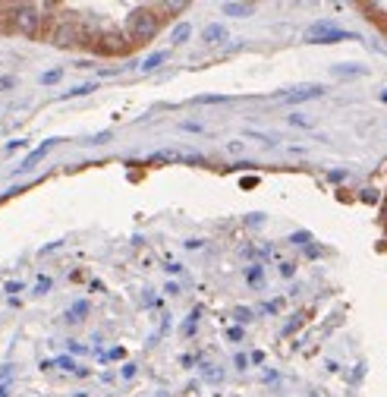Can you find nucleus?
<instances>
[{
  "label": "nucleus",
  "mask_w": 387,
  "mask_h": 397,
  "mask_svg": "<svg viewBox=\"0 0 387 397\" xmlns=\"http://www.w3.org/2000/svg\"><path fill=\"white\" fill-rule=\"evenodd\" d=\"M89 32H92V28L85 26V22H82L76 13H57L48 42L57 44V48H76V44L89 42Z\"/></svg>",
  "instance_id": "f257e3e1"
},
{
  "label": "nucleus",
  "mask_w": 387,
  "mask_h": 397,
  "mask_svg": "<svg viewBox=\"0 0 387 397\" xmlns=\"http://www.w3.org/2000/svg\"><path fill=\"white\" fill-rule=\"evenodd\" d=\"M41 22H44V7H35V3H13V10H10V28L19 32L22 38L41 42Z\"/></svg>",
  "instance_id": "f03ea898"
},
{
  "label": "nucleus",
  "mask_w": 387,
  "mask_h": 397,
  "mask_svg": "<svg viewBox=\"0 0 387 397\" xmlns=\"http://www.w3.org/2000/svg\"><path fill=\"white\" fill-rule=\"evenodd\" d=\"M161 16H157V10L155 7H142V10H136V13L129 16V22H126V35H129V48H136V44H145V42H151L157 35V28H161Z\"/></svg>",
  "instance_id": "7ed1b4c3"
},
{
  "label": "nucleus",
  "mask_w": 387,
  "mask_h": 397,
  "mask_svg": "<svg viewBox=\"0 0 387 397\" xmlns=\"http://www.w3.org/2000/svg\"><path fill=\"white\" fill-rule=\"evenodd\" d=\"M306 42L312 44H337V42H359L356 32H343V28H334L331 22H315L312 28L306 32Z\"/></svg>",
  "instance_id": "20e7f679"
},
{
  "label": "nucleus",
  "mask_w": 387,
  "mask_h": 397,
  "mask_svg": "<svg viewBox=\"0 0 387 397\" xmlns=\"http://www.w3.org/2000/svg\"><path fill=\"white\" fill-rule=\"evenodd\" d=\"M54 142H57V139H48V142H44V145H38V149H35L32 155H28L26 161H22V164H19V171H16V174H28L35 164H38V161H44V155H48V151L54 149Z\"/></svg>",
  "instance_id": "39448f33"
},
{
  "label": "nucleus",
  "mask_w": 387,
  "mask_h": 397,
  "mask_svg": "<svg viewBox=\"0 0 387 397\" xmlns=\"http://www.w3.org/2000/svg\"><path fill=\"white\" fill-rule=\"evenodd\" d=\"M325 95V89L321 85H306V89H299V92H293V95H286L284 101L286 104H299V101H309V98H321Z\"/></svg>",
  "instance_id": "423d86ee"
},
{
  "label": "nucleus",
  "mask_w": 387,
  "mask_h": 397,
  "mask_svg": "<svg viewBox=\"0 0 387 397\" xmlns=\"http://www.w3.org/2000/svg\"><path fill=\"white\" fill-rule=\"evenodd\" d=\"M224 38H227V28L221 26V22H214V26H208L202 32V42L205 44H218V42H224Z\"/></svg>",
  "instance_id": "0eeeda50"
},
{
  "label": "nucleus",
  "mask_w": 387,
  "mask_h": 397,
  "mask_svg": "<svg viewBox=\"0 0 387 397\" xmlns=\"http://www.w3.org/2000/svg\"><path fill=\"white\" fill-rule=\"evenodd\" d=\"M252 3H221V13L224 16H249L252 13Z\"/></svg>",
  "instance_id": "6e6552de"
},
{
  "label": "nucleus",
  "mask_w": 387,
  "mask_h": 397,
  "mask_svg": "<svg viewBox=\"0 0 387 397\" xmlns=\"http://www.w3.org/2000/svg\"><path fill=\"white\" fill-rule=\"evenodd\" d=\"M85 312H89V303H85V300H76L73 306H69L67 319H69V322H82V315H85Z\"/></svg>",
  "instance_id": "1a4fd4ad"
},
{
  "label": "nucleus",
  "mask_w": 387,
  "mask_h": 397,
  "mask_svg": "<svg viewBox=\"0 0 387 397\" xmlns=\"http://www.w3.org/2000/svg\"><path fill=\"white\" fill-rule=\"evenodd\" d=\"M164 60H167V51H155V54H151V57H145L142 69H145V73H151V69H157Z\"/></svg>",
  "instance_id": "9d476101"
},
{
  "label": "nucleus",
  "mask_w": 387,
  "mask_h": 397,
  "mask_svg": "<svg viewBox=\"0 0 387 397\" xmlns=\"http://www.w3.org/2000/svg\"><path fill=\"white\" fill-rule=\"evenodd\" d=\"M189 35H192V26H189V22H180V26L173 28V35H170V42H173V44H183Z\"/></svg>",
  "instance_id": "9b49d317"
},
{
  "label": "nucleus",
  "mask_w": 387,
  "mask_h": 397,
  "mask_svg": "<svg viewBox=\"0 0 387 397\" xmlns=\"http://www.w3.org/2000/svg\"><path fill=\"white\" fill-rule=\"evenodd\" d=\"M366 69L362 67H347V63H340V67H334V76H362Z\"/></svg>",
  "instance_id": "f8f14e48"
},
{
  "label": "nucleus",
  "mask_w": 387,
  "mask_h": 397,
  "mask_svg": "<svg viewBox=\"0 0 387 397\" xmlns=\"http://www.w3.org/2000/svg\"><path fill=\"white\" fill-rule=\"evenodd\" d=\"M60 76H63V69H48V73H41V85H54V83H60Z\"/></svg>",
  "instance_id": "ddd939ff"
},
{
  "label": "nucleus",
  "mask_w": 387,
  "mask_h": 397,
  "mask_svg": "<svg viewBox=\"0 0 387 397\" xmlns=\"http://www.w3.org/2000/svg\"><path fill=\"white\" fill-rule=\"evenodd\" d=\"M89 92H95V85H79V89H69L67 98H82V95H89Z\"/></svg>",
  "instance_id": "4468645a"
},
{
  "label": "nucleus",
  "mask_w": 387,
  "mask_h": 397,
  "mask_svg": "<svg viewBox=\"0 0 387 397\" xmlns=\"http://www.w3.org/2000/svg\"><path fill=\"white\" fill-rule=\"evenodd\" d=\"M16 89V76H0V92Z\"/></svg>",
  "instance_id": "2eb2a0df"
},
{
  "label": "nucleus",
  "mask_w": 387,
  "mask_h": 397,
  "mask_svg": "<svg viewBox=\"0 0 387 397\" xmlns=\"http://www.w3.org/2000/svg\"><path fill=\"white\" fill-rule=\"evenodd\" d=\"M246 281H249L252 287H255V284L261 281V268H258V265H255V268H249V274H246Z\"/></svg>",
  "instance_id": "dca6fc26"
},
{
  "label": "nucleus",
  "mask_w": 387,
  "mask_h": 397,
  "mask_svg": "<svg viewBox=\"0 0 387 397\" xmlns=\"http://www.w3.org/2000/svg\"><path fill=\"white\" fill-rule=\"evenodd\" d=\"M290 124H293V126H312V124H309V120H306V117H302V114H293V117H290Z\"/></svg>",
  "instance_id": "f3484780"
},
{
  "label": "nucleus",
  "mask_w": 387,
  "mask_h": 397,
  "mask_svg": "<svg viewBox=\"0 0 387 397\" xmlns=\"http://www.w3.org/2000/svg\"><path fill=\"white\" fill-rule=\"evenodd\" d=\"M57 366H60V369H76V363H73V360H67V356H60V360H57Z\"/></svg>",
  "instance_id": "a211bd4d"
},
{
  "label": "nucleus",
  "mask_w": 387,
  "mask_h": 397,
  "mask_svg": "<svg viewBox=\"0 0 387 397\" xmlns=\"http://www.w3.org/2000/svg\"><path fill=\"white\" fill-rule=\"evenodd\" d=\"M7 294H22V284L19 281H7Z\"/></svg>",
  "instance_id": "6ab92c4d"
},
{
  "label": "nucleus",
  "mask_w": 387,
  "mask_h": 397,
  "mask_svg": "<svg viewBox=\"0 0 387 397\" xmlns=\"http://www.w3.org/2000/svg\"><path fill=\"white\" fill-rule=\"evenodd\" d=\"M48 290H51V278H41V281H38V294H48Z\"/></svg>",
  "instance_id": "aec40b11"
},
{
  "label": "nucleus",
  "mask_w": 387,
  "mask_h": 397,
  "mask_svg": "<svg viewBox=\"0 0 387 397\" xmlns=\"http://www.w3.org/2000/svg\"><path fill=\"white\" fill-rule=\"evenodd\" d=\"M362 198H366V202H378V192H375V189H366V192H362Z\"/></svg>",
  "instance_id": "412c9836"
},
{
  "label": "nucleus",
  "mask_w": 387,
  "mask_h": 397,
  "mask_svg": "<svg viewBox=\"0 0 387 397\" xmlns=\"http://www.w3.org/2000/svg\"><path fill=\"white\" fill-rule=\"evenodd\" d=\"M293 268H296V265H290V262H286V265H280V274H284V278H293Z\"/></svg>",
  "instance_id": "4be33fe9"
},
{
  "label": "nucleus",
  "mask_w": 387,
  "mask_h": 397,
  "mask_svg": "<svg viewBox=\"0 0 387 397\" xmlns=\"http://www.w3.org/2000/svg\"><path fill=\"white\" fill-rule=\"evenodd\" d=\"M237 319H239V322H249V319H252V312H249V309H239V312H237Z\"/></svg>",
  "instance_id": "5701e85b"
},
{
  "label": "nucleus",
  "mask_w": 387,
  "mask_h": 397,
  "mask_svg": "<svg viewBox=\"0 0 387 397\" xmlns=\"http://www.w3.org/2000/svg\"><path fill=\"white\" fill-rule=\"evenodd\" d=\"M230 341H243V328H230Z\"/></svg>",
  "instance_id": "b1692460"
},
{
  "label": "nucleus",
  "mask_w": 387,
  "mask_h": 397,
  "mask_svg": "<svg viewBox=\"0 0 387 397\" xmlns=\"http://www.w3.org/2000/svg\"><path fill=\"white\" fill-rule=\"evenodd\" d=\"M22 145H26V142H22V139H13V142H7V151H13V149H22Z\"/></svg>",
  "instance_id": "393cba45"
},
{
  "label": "nucleus",
  "mask_w": 387,
  "mask_h": 397,
  "mask_svg": "<svg viewBox=\"0 0 387 397\" xmlns=\"http://www.w3.org/2000/svg\"><path fill=\"white\" fill-rule=\"evenodd\" d=\"M164 294H170V296H177V294H180V287H177V284H167V287H164Z\"/></svg>",
  "instance_id": "a878e982"
},
{
  "label": "nucleus",
  "mask_w": 387,
  "mask_h": 397,
  "mask_svg": "<svg viewBox=\"0 0 387 397\" xmlns=\"http://www.w3.org/2000/svg\"><path fill=\"white\" fill-rule=\"evenodd\" d=\"M246 366H249V360H246L243 353H239V356H237V369H246Z\"/></svg>",
  "instance_id": "bb28decb"
},
{
  "label": "nucleus",
  "mask_w": 387,
  "mask_h": 397,
  "mask_svg": "<svg viewBox=\"0 0 387 397\" xmlns=\"http://www.w3.org/2000/svg\"><path fill=\"white\" fill-rule=\"evenodd\" d=\"M110 356H114V360H123V356H126V350L117 347V350H110Z\"/></svg>",
  "instance_id": "cd10ccee"
},
{
  "label": "nucleus",
  "mask_w": 387,
  "mask_h": 397,
  "mask_svg": "<svg viewBox=\"0 0 387 397\" xmlns=\"http://www.w3.org/2000/svg\"><path fill=\"white\" fill-rule=\"evenodd\" d=\"M202 246H205L202 240H189V243H186V249H202Z\"/></svg>",
  "instance_id": "c85d7f7f"
},
{
  "label": "nucleus",
  "mask_w": 387,
  "mask_h": 397,
  "mask_svg": "<svg viewBox=\"0 0 387 397\" xmlns=\"http://www.w3.org/2000/svg\"><path fill=\"white\" fill-rule=\"evenodd\" d=\"M381 101H384V104H387V89H384V92H381Z\"/></svg>",
  "instance_id": "c756f323"
}]
</instances>
